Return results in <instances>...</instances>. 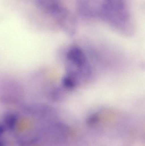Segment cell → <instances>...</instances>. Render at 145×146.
Masks as SVG:
<instances>
[{
    "label": "cell",
    "instance_id": "obj_8",
    "mask_svg": "<svg viewBox=\"0 0 145 146\" xmlns=\"http://www.w3.org/2000/svg\"><path fill=\"white\" fill-rule=\"evenodd\" d=\"M0 146H4V145H3V143L0 141Z\"/></svg>",
    "mask_w": 145,
    "mask_h": 146
},
{
    "label": "cell",
    "instance_id": "obj_7",
    "mask_svg": "<svg viewBox=\"0 0 145 146\" xmlns=\"http://www.w3.org/2000/svg\"><path fill=\"white\" fill-rule=\"evenodd\" d=\"M5 130V127L2 125H0V136L3 133Z\"/></svg>",
    "mask_w": 145,
    "mask_h": 146
},
{
    "label": "cell",
    "instance_id": "obj_3",
    "mask_svg": "<svg viewBox=\"0 0 145 146\" xmlns=\"http://www.w3.org/2000/svg\"><path fill=\"white\" fill-rule=\"evenodd\" d=\"M75 7L77 13L83 18L99 17L100 6L96 0H76Z\"/></svg>",
    "mask_w": 145,
    "mask_h": 146
},
{
    "label": "cell",
    "instance_id": "obj_6",
    "mask_svg": "<svg viewBox=\"0 0 145 146\" xmlns=\"http://www.w3.org/2000/svg\"><path fill=\"white\" fill-rule=\"evenodd\" d=\"M8 119L7 120V121L6 122L7 126L9 128H13V127H14L15 125V123H16V119L13 117H9Z\"/></svg>",
    "mask_w": 145,
    "mask_h": 146
},
{
    "label": "cell",
    "instance_id": "obj_1",
    "mask_svg": "<svg viewBox=\"0 0 145 146\" xmlns=\"http://www.w3.org/2000/svg\"><path fill=\"white\" fill-rule=\"evenodd\" d=\"M99 17L124 33L131 29V18L123 0H104L100 5Z\"/></svg>",
    "mask_w": 145,
    "mask_h": 146
},
{
    "label": "cell",
    "instance_id": "obj_2",
    "mask_svg": "<svg viewBox=\"0 0 145 146\" xmlns=\"http://www.w3.org/2000/svg\"><path fill=\"white\" fill-rule=\"evenodd\" d=\"M52 17L66 33L72 36L75 33L77 25L76 19L69 9L61 6Z\"/></svg>",
    "mask_w": 145,
    "mask_h": 146
},
{
    "label": "cell",
    "instance_id": "obj_4",
    "mask_svg": "<svg viewBox=\"0 0 145 146\" xmlns=\"http://www.w3.org/2000/svg\"><path fill=\"white\" fill-rule=\"evenodd\" d=\"M35 3L38 9L51 16L62 6L60 0H35Z\"/></svg>",
    "mask_w": 145,
    "mask_h": 146
},
{
    "label": "cell",
    "instance_id": "obj_5",
    "mask_svg": "<svg viewBox=\"0 0 145 146\" xmlns=\"http://www.w3.org/2000/svg\"><path fill=\"white\" fill-rule=\"evenodd\" d=\"M99 120L98 116L97 114H94L90 116L88 120V123L89 125H92L98 121Z\"/></svg>",
    "mask_w": 145,
    "mask_h": 146
}]
</instances>
